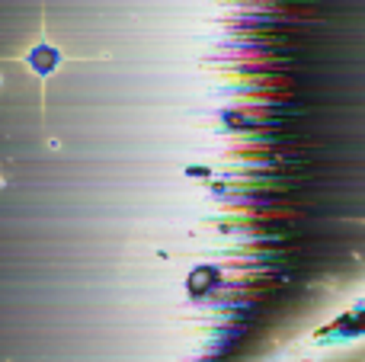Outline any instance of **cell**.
Returning <instances> with one entry per match:
<instances>
[{"mask_svg": "<svg viewBox=\"0 0 365 362\" xmlns=\"http://www.w3.org/2000/svg\"><path fill=\"white\" fill-rule=\"evenodd\" d=\"M16 58L23 61V68L36 77L38 106H42V122H45V115H48V106H45V81L64 64V51L48 38V23H45V16H38V32L23 45V51H19Z\"/></svg>", "mask_w": 365, "mask_h": 362, "instance_id": "cell-1", "label": "cell"}]
</instances>
